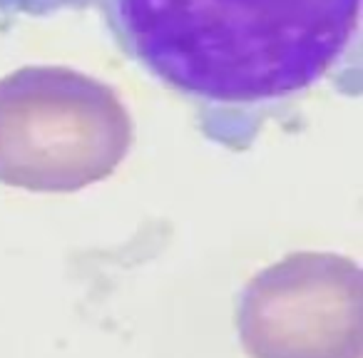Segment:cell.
Instances as JSON below:
<instances>
[{
  "label": "cell",
  "instance_id": "3",
  "mask_svg": "<svg viewBox=\"0 0 363 358\" xmlns=\"http://www.w3.org/2000/svg\"><path fill=\"white\" fill-rule=\"evenodd\" d=\"M363 279L338 254L301 252L259 272L237 303L249 358H363Z\"/></svg>",
  "mask_w": 363,
  "mask_h": 358
},
{
  "label": "cell",
  "instance_id": "1",
  "mask_svg": "<svg viewBox=\"0 0 363 358\" xmlns=\"http://www.w3.org/2000/svg\"><path fill=\"white\" fill-rule=\"evenodd\" d=\"M97 11L167 87L214 107L277 105L358 47L361 0H0V13Z\"/></svg>",
  "mask_w": 363,
  "mask_h": 358
},
{
  "label": "cell",
  "instance_id": "2",
  "mask_svg": "<svg viewBox=\"0 0 363 358\" xmlns=\"http://www.w3.org/2000/svg\"><path fill=\"white\" fill-rule=\"evenodd\" d=\"M132 140L107 87L67 70H23L0 82V182L75 192L107 177Z\"/></svg>",
  "mask_w": 363,
  "mask_h": 358
}]
</instances>
